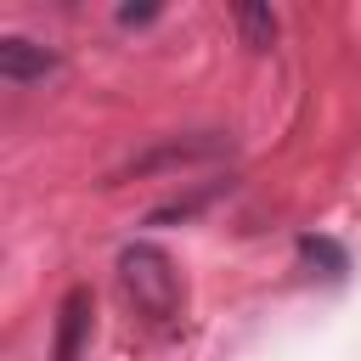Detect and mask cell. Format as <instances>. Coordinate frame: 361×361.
<instances>
[{"label": "cell", "instance_id": "6da1fadb", "mask_svg": "<svg viewBox=\"0 0 361 361\" xmlns=\"http://www.w3.org/2000/svg\"><path fill=\"white\" fill-rule=\"evenodd\" d=\"M118 282H124V299L147 322H169L180 310V276H175L169 254L152 248V243H135V248L118 254Z\"/></svg>", "mask_w": 361, "mask_h": 361}, {"label": "cell", "instance_id": "7a4b0ae2", "mask_svg": "<svg viewBox=\"0 0 361 361\" xmlns=\"http://www.w3.org/2000/svg\"><path fill=\"white\" fill-rule=\"evenodd\" d=\"M45 73H56V51H45V45H34V39H0V79L34 85V79H45Z\"/></svg>", "mask_w": 361, "mask_h": 361}, {"label": "cell", "instance_id": "3957f363", "mask_svg": "<svg viewBox=\"0 0 361 361\" xmlns=\"http://www.w3.org/2000/svg\"><path fill=\"white\" fill-rule=\"evenodd\" d=\"M85 333H90V288H73V293L62 299V322H56V350H51V361H79Z\"/></svg>", "mask_w": 361, "mask_h": 361}, {"label": "cell", "instance_id": "277c9868", "mask_svg": "<svg viewBox=\"0 0 361 361\" xmlns=\"http://www.w3.org/2000/svg\"><path fill=\"white\" fill-rule=\"evenodd\" d=\"M237 28H243V45H254V51H265V45L276 39L271 6H237Z\"/></svg>", "mask_w": 361, "mask_h": 361}, {"label": "cell", "instance_id": "5b68a950", "mask_svg": "<svg viewBox=\"0 0 361 361\" xmlns=\"http://www.w3.org/2000/svg\"><path fill=\"white\" fill-rule=\"evenodd\" d=\"M299 254H305L310 265H322V276H344V248H338V243H327V237H305Z\"/></svg>", "mask_w": 361, "mask_h": 361}, {"label": "cell", "instance_id": "8992f818", "mask_svg": "<svg viewBox=\"0 0 361 361\" xmlns=\"http://www.w3.org/2000/svg\"><path fill=\"white\" fill-rule=\"evenodd\" d=\"M152 11H158V6H124V11H118V23H147Z\"/></svg>", "mask_w": 361, "mask_h": 361}]
</instances>
